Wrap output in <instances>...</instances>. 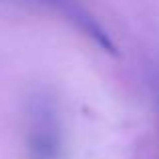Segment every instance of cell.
I'll list each match as a JSON object with an SVG mask.
<instances>
[{"label":"cell","instance_id":"cell-1","mask_svg":"<svg viewBox=\"0 0 159 159\" xmlns=\"http://www.w3.org/2000/svg\"><path fill=\"white\" fill-rule=\"evenodd\" d=\"M28 149L32 159H62V145L57 125L44 113L39 117L28 137Z\"/></svg>","mask_w":159,"mask_h":159}]
</instances>
